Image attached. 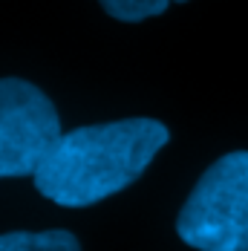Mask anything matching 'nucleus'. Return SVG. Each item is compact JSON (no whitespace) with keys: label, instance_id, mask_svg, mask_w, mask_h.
<instances>
[{"label":"nucleus","instance_id":"1","mask_svg":"<svg viewBox=\"0 0 248 251\" xmlns=\"http://www.w3.org/2000/svg\"><path fill=\"white\" fill-rule=\"evenodd\" d=\"M171 142L156 119H122L64 133L35 171L41 197L64 208H90L130 188Z\"/></svg>","mask_w":248,"mask_h":251},{"label":"nucleus","instance_id":"2","mask_svg":"<svg viewBox=\"0 0 248 251\" xmlns=\"http://www.w3.org/2000/svg\"><path fill=\"white\" fill-rule=\"evenodd\" d=\"M176 234L197 251H248V151L225 153L202 174Z\"/></svg>","mask_w":248,"mask_h":251},{"label":"nucleus","instance_id":"3","mask_svg":"<svg viewBox=\"0 0 248 251\" xmlns=\"http://www.w3.org/2000/svg\"><path fill=\"white\" fill-rule=\"evenodd\" d=\"M52 99L24 78H0V179L35 176L61 139Z\"/></svg>","mask_w":248,"mask_h":251},{"label":"nucleus","instance_id":"4","mask_svg":"<svg viewBox=\"0 0 248 251\" xmlns=\"http://www.w3.org/2000/svg\"><path fill=\"white\" fill-rule=\"evenodd\" d=\"M0 251H81L78 237L70 231H9L0 234Z\"/></svg>","mask_w":248,"mask_h":251},{"label":"nucleus","instance_id":"5","mask_svg":"<svg viewBox=\"0 0 248 251\" xmlns=\"http://www.w3.org/2000/svg\"><path fill=\"white\" fill-rule=\"evenodd\" d=\"M99 3L110 18L122 24H142L148 18L165 15L171 3H188V0H99Z\"/></svg>","mask_w":248,"mask_h":251}]
</instances>
